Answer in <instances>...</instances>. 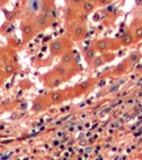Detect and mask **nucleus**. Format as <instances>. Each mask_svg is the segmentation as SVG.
<instances>
[{
  "label": "nucleus",
  "mask_w": 142,
  "mask_h": 160,
  "mask_svg": "<svg viewBox=\"0 0 142 160\" xmlns=\"http://www.w3.org/2000/svg\"><path fill=\"white\" fill-rule=\"evenodd\" d=\"M51 24V17L50 14H44L40 13L35 19V30L37 31H44L47 29Z\"/></svg>",
  "instance_id": "f257e3e1"
},
{
  "label": "nucleus",
  "mask_w": 142,
  "mask_h": 160,
  "mask_svg": "<svg viewBox=\"0 0 142 160\" xmlns=\"http://www.w3.org/2000/svg\"><path fill=\"white\" fill-rule=\"evenodd\" d=\"M34 29L35 26H33L29 22H23L20 25V30L23 33V41L25 43H27L28 41H30L34 35Z\"/></svg>",
  "instance_id": "f03ea898"
},
{
  "label": "nucleus",
  "mask_w": 142,
  "mask_h": 160,
  "mask_svg": "<svg viewBox=\"0 0 142 160\" xmlns=\"http://www.w3.org/2000/svg\"><path fill=\"white\" fill-rule=\"evenodd\" d=\"M113 40H111V38H100V40H97L96 43H95V49H96L97 51H100V52H104V51H107L109 49H114V46H113L112 43Z\"/></svg>",
  "instance_id": "7ed1b4c3"
},
{
  "label": "nucleus",
  "mask_w": 142,
  "mask_h": 160,
  "mask_svg": "<svg viewBox=\"0 0 142 160\" xmlns=\"http://www.w3.org/2000/svg\"><path fill=\"white\" fill-rule=\"evenodd\" d=\"M114 58H115V55H113V53H106V55L96 56L94 60L91 62V65H92L93 68H99V66L104 65L106 62H108L110 60H113Z\"/></svg>",
  "instance_id": "20e7f679"
},
{
  "label": "nucleus",
  "mask_w": 142,
  "mask_h": 160,
  "mask_svg": "<svg viewBox=\"0 0 142 160\" xmlns=\"http://www.w3.org/2000/svg\"><path fill=\"white\" fill-rule=\"evenodd\" d=\"M49 50H50V53L53 56H59V55H61V53H63V51H64L63 40H61V38L53 40V42L50 43Z\"/></svg>",
  "instance_id": "39448f33"
},
{
  "label": "nucleus",
  "mask_w": 142,
  "mask_h": 160,
  "mask_svg": "<svg viewBox=\"0 0 142 160\" xmlns=\"http://www.w3.org/2000/svg\"><path fill=\"white\" fill-rule=\"evenodd\" d=\"M55 10V1L53 0H43L41 4V13L44 14H51V12Z\"/></svg>",
  "instance_id": "423d86ee"
},
{
  "label": "nucleus",
  "mask_w": 142,
  "mask_h": 160,
  "mask_svg": "<svg viewBox=\"0 0 142 160\" xmlns=\"http://www.w3.org/2000/svg\"><path fill=\"white\" fill-rule=\"evenodd\" d=\"M134 41H135V38H134L133 33L128 32L123 35L121 41L119 42V44H120L121 46H124V47H128V46H130L131 44L134 43Z\"/></svg>",
  "instance_id": "0eeeda50"
},
{
  "label": "nucleus",
  "mask_w": 142,
  "mask_h": 160,
  "mask_svg": "<svg viewBox=\"0 0 142 160\" xmlns=\"http://www.w3.org/2000/svg\"><path fill=\"white\" fill-rule=\"evenodd\" d=\"M41 4L42 3H40V0H28L27 10L31 12V14H34L38 10H41Z\"/></svg>",
  "instance_id": "6e6552de"
},
{
  "label": "nucleus",
  "mask_w": 142,
  "mask_h": 160,
  "mask_svg": "<svg viewBox=\"0 0 142 160\" xmlns=\"http://www.w3.org/2000/svg\"><path fill=\"white\" fill-rule=\"evenodd\" d=\"M128 65H129V62L127 61V59H126L125 61L120 62V63H119L118 65L115 66V68H114V74H117V75H122L123 73H125L126 69L128 68Z\"/></svg>",
  "instance_id": "1a4fd4ad"
},
{
  "label": "nucleus",
  "mask_w": 142,
  "mask_h": 160,
  "mask_svg": "<svg viewBox=\"0 0 142 160\" xmlns=\"http://www.w3.org/2000/svg\"><path fill=\"white\" fill-rule=\"evenodd\" d=\"M84 27L82 25H77L75 26L73 29V37L75 40H80L84 38Z\"/></svg>",
  "instance_id": "9d476101"
},
{
  "label": "nucleus",
  "mask_w": 142,
  "mask_h": 160,
  "mask_svg": "<svg viewBox=\"0 0 142 160\" xmlns=\"http://www.w3.org/2000/svg\"><path fill=\"white\" fill-rule=\"evenodd\" d=\"M68 65H66V64L60 63V64H58V65L55 66L53 72H55V74L57 75V76L62 77V76H64V75L68 73Z\"/></svg>",
  "instance_id": "9b49d317"
},
{
  "label": "nucleus",
  "mask_w": 142,
  "mask_h": 160,
  "mask_svg": "<svg viewBox=\"0 0 142 160\" xmlns=\"http://www.w3.org/2000/svg\"><path fill=\"white\" fill-rule=\"evenodd\" d=\"M96 49H95V47H91V48H88L84 51V58H86V60L88 63H91V62L94 60L95 57H96Z\"/></svg>",
  "instance_id": "f8f14e48"
},
{
  "label": "nucleus",
  "mask_w": 142,
  "mask_h": 160,
  "mask_svg": "<svg viewBox=\"0 0 142 160\" xmlns=\"http://www.w3.org/2000/svg\"><path fill=\"white\" fill-rule=\"evenodd\" d=\"M81 9L84 13H91L94 11L95 9V3L90 0H84L81 4Z\"/></svg>",
  "instance_id": "ddd939ff"
},
{
  "label": "nucleus",
  "mask_w": 142,
  "mask_h": 160,
  "mask_svg": "<svg viewBox=\"0 0 142 160\" xmlns=\"http://www.w3.org/2000/svg\"><path fill=\"white\" fill-rule=\"evenodd\" d=\"M73 61H74L73 52H71V51H65V52L62 53V57H61V63L66 64V65H69V64H71Z\"/></svg>",
  "instance_id": "4468645a"
},
{
  "label": "nucleus",
  "mask_w": 142,
  "mask_h": 160,
  "mask_svg": "<svg viewBox=\"0 0 142 160\" xmlns=\"http://www.w3.org/2000/svg\"><path fill=\"white\" fill-rule=\"evenodd\" d=\"M141 59V52L139 50H134L133 52H130V55L128 56L127 61L129 62V64L138 63Z\"/></svg>",
  "instance_id": "2eb2a0df"
},
{
  "label": "nucleus",
  "mask_w": 142,
  "mask_h": 160,
  "mask_svg": "<svg viewBox=\"0 0 142 160\" xmlns=\"http://www.w3.org/2000/svg\"><path fill=\"white\" fill-rule=\"evenodd\" d=\"M50 99L53 104H58V102H61L62 100L64 99V95H63V93L60 91L53 92L50 95Z\"/></svg>",
  "instance_id": "dca6fc26"
},
{
  "label": "nucleus",
  "mask_w": 142,
  "mask_h": 160,
  "mask_svg": "<svg viewBox=\"0 0 142 160\" xmlns=\"http://www.w3.org/2000/svg\"><path fill=\"white\" fill-rule=\"evenodd\" d=\"M133 35L135 41H140L142 38V25H138L134 28L133 30Z\"/></svg>",
  "instance_id": "f3484780"
},
{
  "label": "nucleus",
  "mask_w": 142,
  "mask_h": 160,
  "mask_svg": "<svg viewBox=\"0 0 142 160\" xmlns=\"http://www.w3.org/2000/svg\"><path fill=\"white\" fill-rule=\"evenodd\" d=\"M45 106H44L43 102H41L40 100H35L33 102V105H32V110L35 111V112H41V111L44 110Z\"/></svg>",
  "instance_id": "a211bd4d"
},
{
  "label": "nucleus",
  "mask_w": 142,
  "mask_h": 160,
  "mask_svg": "<svg viewBox=\"0 0 142 160\" xmlns=\"http://www.w3.org/2000/svg\"><path fill=\"white\" fill-rule=\"evenodd\" d=\"M3 71L7 75H12L15 72V66L12 63H7L3 68Z\"/></svg>",
  "instance_id": "6ab92c4d"
},
{
  "label": "nucleus",
  "mask_w": 142,
  "mask_h": 160,
  "mask_svg": "<svg viewBox=\"0 0 142 160\" xmlns=\"http://www.w3.org/2000/svg\"><path fill=\"white\" fill-rule=\"evenodd\" d=\"M62 82H63V80H62L59 76H58V77H55V78H53V79L50 81L49 87H50V88H56V87H59V86H60V84L62 83Z\"/></svg>",
  "instance_id": "aec40b11"
},
{
  "label": "nucleus",
  "mask_w": 142,
  "mask_h": 160,
  "mask_svg": "<svg viewBox=\"0 0 142 160\" xmlns=\"http://www.w3.org/2000/svg\"><path fill=\"white\" fill-rule=\"evenodd\" d=\"M90 87V80H87V81H84V82H82V83H80L78 86L79 89H81V90H84V89H88V88Z\"/></svg>",
  "instance_id": "412c9836"
},
{
  "label": "nucleus",
  "mask_w": 142,
  "mask_h": 160,
  "mask_svg": "<svg viewBox=\"0 0 142 160\" xmlns=\"http://www.w3.org/2000/svg\"><path fill=\"white\" fill-rule=\"evenodd\" d=\"M108 3H110V0H97V4L99 7H105Z\"/></svg>",
  "instance_id": "4be33fe9"
},
{
  "label": "nucleus",
  "mask_w": 142,
  "mask_h": 160,
  "mask_svg": "<svg viewBox=\"0 0 142 160\" xmlns=\"http://www.w3.org/2000/svg\"><path fill=\"white\" fill-rule=\"evenodd\" d=\"M114 4H111V6H109V7H107V9H106V11L107 12H112L113 10H114Z\"/></svg>",
  "instance_id": "5701e85b"
},
{
  "label": "nucleus",
  "mask_w": 142,
  "mask_h": 160,
  "mask_svg": "<svg viewBox=\"0 0 142 160\" xmlns=\"http://www.w3.org/2000/svg\"><path fill=\"white\" fill-rule=\"evenodd\" d=\"M79 144H80L81 146H87L88 141H87V140H81L80 142H79Z\"/></svg>",
  "instance_id": "b1692460"
},
{
  "label": "nucleus",
  "mask_w": 142,
  "mask_h": 160,
  "mask_svg": "<svg viewBox=\"0 0 142 160\" xmlns=\"http://www.w3.org/2000/svg\"><path fill=\"white\" fill-rule=\"evenodd\" d=\"M72 1H73L75 4H80V3L82 4V2H84V0H72Z\"/></svg>",
  "instance_id": "393cba45"
},
{
  "label": "nucleus",
  "mask_w": 142,
  "mask_h": 160,
  "mask_svg": "<svg viewBox=\"0 0 142 160\" xmlns=\"http://www.w3.org/2000/svg\"><path fill=\"white\" fill-rule=\"evenodd\" d=\"M106 84V80H100V81L99 82V87H104Z\"/></svg>",
  "instance_id": "a878e982"
},
{
  "label": "nucleus",
  "mask_w": 142,
  "mask_h": 160,
  "mask_svg": "<svg viewBox=\"0 0 142 160\" xmlns=\"http://www.w3.org/2000/svg\"><path fill=\"white\" fill-rule=\"evenodd\" d=\"M6 129V125H4V123H1L0 124V131H3Z\"/></svg>",
  "instance_id": "bb28decb"
},
{
  "label": "nucleus",
  "mask_w": 142,
  "mask_h": 160,
  "mask_svg": "<svg viewBox=\"0 0 142 160\" xmlns=\"http://www.w3.org/2000/svg\"><path fill=\"white\" fill-rule=\"evenodd\" d=\"M12 140H9V141H2V144H6V143H11Z\"/></svg>",
  "instance_id": "cd10ccee"
},
{
  "label": "nucleus",
  "mask_w": 142,
  "mask_h": 160,
  "mask_svg": "<svg viewBox=\"0 0 142 160\" xmlns=\"http://www.w3.org/2000/svg\"><path fill=\"white\" fill-rule=\"evenodd\" d=\"M126 102H127V104H133V99H128Z\"/></svg>",
  "instance_id": "c85d7f7f"
},
{
  "label": "nucleus",
  "mask_w": 142,
  "mask_h": 160,
  "mask_svg": "<svg viewBox=\"0 0 142 160\" xmlns=\"http://www.w3.org/2000/svg\"><path fill=\"white\" fill-rule=\"evenodd\" d=\"M53 144H55V146H58V145H59V142H58V141H56Z\"/></svg>",
  "instance_id": "c756f323"
},
{
  "label": "nucleus",
  "mask_w": 142,
  "mask_h": 160,
  "mask_svg": "<svg viewBox=\"0 0 142 160\" xmlns=\"http://www.w3.org/2000/svg\"><path fill=\"white\" fill-rule=\"evenodd\" d=\"M90 1H92V2H94V3H95V2H97V0H90Z\"/></svg>",
  "instance_id": "7c9ffc66"
}]
</instances>
